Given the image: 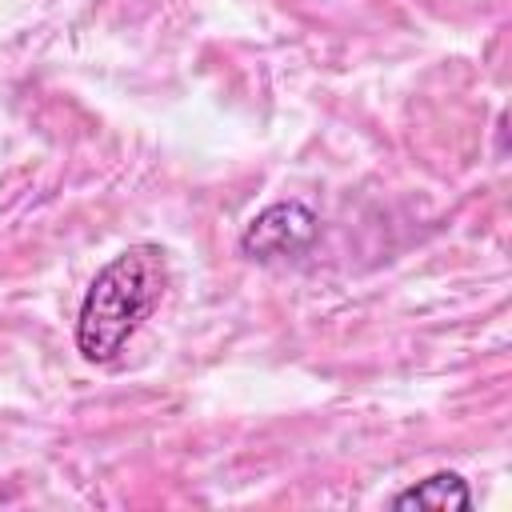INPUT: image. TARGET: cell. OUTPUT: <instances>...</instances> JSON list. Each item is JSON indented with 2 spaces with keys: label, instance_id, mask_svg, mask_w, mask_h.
I'll list each match as a JSON object with an SVG mask.
<instances>
[{
  "label": "cell",
  "instance_id": "6da1fadb",
  "mask_svg": "<svg viewBox=\"0 0 512 512\" xmlns=\"http://www.w3.org/2000/svg\"><path fill=\"white\" fill-rule=\"evenodd\" d=\"M168 284V264L156 244H132L112 256L88 284L76 316V348L92 364H108L152 316Z\"/></svg>",
  "mask_w": 512,
  "mask_h": 512
},
{
  "label": "cell",
  "instance_id": "7a4b0ae2",
  "mask_svg": "<svg viewBox=\"0 0 512 512\" xmlns=\"http://www.w3.org/2000/svg\"><path fill=\"white\" fill-rule=\"evenodd\" d=\"M320 232V220L300 200H280L256 212L240 232V252L252 260H280L304 252Z\"/></svg>",
  "mask_w": 512,
  "mask_h": 512
},
{
  "label": "cell",
  "instance_id": "3957f363",
  "mask_svg": "<svg viewBox=\"0 0 512 512\" xmlns=\"http://www.w3.org/2000/svg\"><path fill=\"white\" fill-rule=\"evenodd\" d=\"M392 508H432V512L472 508V492H468L464 476H456V472H432L428 480L396 492L392 496Z\"/></svg>",
  "mask_w": 512,
  "mask_h": 512
}]
</instances>
